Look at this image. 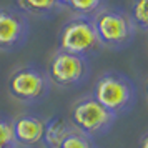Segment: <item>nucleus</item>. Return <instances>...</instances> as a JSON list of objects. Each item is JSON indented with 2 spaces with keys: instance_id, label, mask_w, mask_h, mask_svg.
Returning <instances> with one entry per match:
<instances>
[{
  "instance_id": "nucleus-1",
  "label": "nucleus",
  "mask_w": 148,
  "mask_h": 148,
  "mask_svg": "<svg viewBox=\"0 0 148 148\" xmlns=\"http://www.w3.org/2000/svg\"><path fill=\"white\" fill-rule=\"evenodd\" d=\"M92 97L112 115L121 116L133 110L138 100V92L128 75L108 70L97 78Z\"/></svg>"
},
{
  "instance_id": "nucleus-2",
  "label": "nucleus",
  "mask_w": 148,
  "mask_h": 148,
  "mask_svg": "<svg viewBox=\"0 0 148 148\" xmlns=\"http://www.w3.org/2000/svg\"><path fill=\"white\" fill-rule=\"evenodd\" d=\"M93 18V27L101 47L123 50L135 40L136 28L127 10L121 7H105Z\"/></svg>"
},
{
  "instance_id": "nucleus-3",
  "label": "nucleus",
  "mask_w": 148,
  "mask_h": 148,
  "mask_svg": "<svg viewBox=\"0 0 148 148\" xmlns=\"http://www.w3.org/2000/svg\"><path fill=\"white\" fill-rule=\"evenodd\" d=\"M100 42L97 37L92 17H78L65 22L58 35V50L78 55L82 58H92L100 52Z\"/></svg>"
},
{
  "instance_id": "nucleus-4",
  "label": "nucleus",
  "mask_w": 148,
  "mask_h": 148,
  "mask_svg": "<svg viewBox=\"0 0 148 148\" xmlns=\"http://www.w3.org/2000/svg\"><path fill=\"white\" fill-rule=\"evenodd\" d=\"M115 120V115H112L103 105H100L92 95H88L72 105L68 121L75 130L82 132L83 135L90 138H98L110 132Z\"/></svg>"
},
{
  "instance_id": "nucleus-5",
  "label": "nucleus",
  "mask_w": 148,
  "mask_h": 148,
  "mask_svg": "<svg viewBox=\"0 0 148 148\" xmlns=\"http://www.w3.org/2000/svg\"><path fill=\"white\" fill-rule=\"evenodd\" d=\"M8 93L22 103H37L47 98L50 80L47 73L37 65H25L14 70L7 82Z\"/></svg>"
},
{
  "instance_id": "nucleus-6",
  "label": "nucleus",
  "mask_w": 148,
  "mask_h": 148,
  "mask_svg": "<svg viewBox=\"0 0 148 148\" xmlns=\"http://www.w3.org/2000/svg\"><path fill=\"white\" fill-rule=\"evenodd\" d=\"M90 75V65L87 58L57 50L47 65V77L53 85L60 88L78 87L87 82Z\"/></svg>"
},
{
  "instance_id": "nucleus-7",
  "label": "nucleus",
  "mask_w": 148,
  "mask_h": 148,
  "mask_svg": "<svg viewBox=\"0 0 148 148\" xmlns=\"http://www.w3.org/2000/svg\"><path fill=\"white\" fill-rule=\"evenodd\" d=\"M30 23L27 15L17 7H0V50L17 52L28 40Z\"/></svg>"
},
{
  "instance_id": "nucleus-8",
  "label": "nucleus",
  "mask_w": 148,
  "mask_h": 148,
  "mask_svg": "<svg viewBox=\"0 0 148 148\" xmlns=\"http://www.w3.org/2000/svg\"><path fill=\"white\" fill-rule=\"evenodd\" d=\"M14 123V136L17 147H38L43 143V132H45V120L32 113H23L17 116Z\"/></svg>"
},
{
  "instance_id": "nucleus-9",
  "label": "nucleus",
  "mask_w": 148,
  "mask_h": 148,
  "mask_svg": "<svg viewBox=\"0 0 148 148\" xmlns=\"http://www.w3.org/2000/svg\"><path fill=\"white\" fill-rule=\"evenodd\" d=\"M73 132L70 121L62 116H52L45 120V132H43V145L47 148H60L63 140Z\"/></svg>"
},
{
  "instance_id": "nucleus-10",
  "label": "nucleus",
  "mask_w": 148,
  "mask_h": 148,
  "mask_svg": "<svg viewBox=\"0 0 148 148\" xmlns=\"http://www.w3.org/2000/svg\"><path fill=\"white\" fill-rule=\"evenodd\" d=\"M17 8L22 10L25 15L38 17V18H48L58 14L60 3L58 0H15Z\"/></svg>"
},
{
  "instance_id": "nucleus-11",
  "label": "nucleus",
  "mask_w": 148,
  "mask_h": 148,
  "mask_svg": "<svg viewBox=\"0 0 148 148\" xmlns=\"http://www.w3.org/2000/svg\"><path fill=\"white\" fill-rule=\"evenodd\" d=\"M107 7V0H70L68 7L78 17H93Z\"/></svg>"
},
{
  "instance_id": "nucleus-12",
  "label": "nucleus",
  "mask_w": 148,
  "mask_h": 148,
  "mask_svg": "<svg viewBox=\"0 0 148 148\" xmlns=\"http://www.w3.org/2000/svg\"><path fill=\"white\" fill-rule=\"evenodd\" d=\"M128 15L136 30L148 34V0H133L128 10Z\"/></svg>"
},
{
  "instance_id": "nucleus-13",
  "label": "nucleus",
  "mask_w": 148,
  "mask_h": 148,
  "mask_svg": "<svg viewBox=\"0 0 148 148\" xmlns=\"http://www.w3.org/2000/svg\"><path fill=\"white\" fill-rule=\"evenodd\" d=\"M0 148H18L15 143L12 118L5 115H0Z\"/></svg>"
},
{
  "instance_id": "nucleus-14",
  "label": "nucleus",
  "mask_w": 148,
  "mask_h": 148,
  "mask_svg": "<svg viewBox=\"0 0 148 148\" xmlns=\"http://www.w3.org/2000/svg\"><path fill=\"white\" fill-rule=\"evenodd\" d=\"M60 148H97V147H95L93 138H90V136L83 135L82 132L73 128V132L63 140Z\"/></svg>"
},
{
  "instance_id": "nucleus-15",
  "label": "nucleus",
  "mask_w": 148,
  "mask_h": 148,
  "mask_svg": "<svg viewBox=\"0 0 148 148\" xmlns=\"http://www.w3.org/2000/svg\"><path fill=\"white\" fill-rule=\"evenodd\" d=\"M140 148H148V133L141 138V141H140Z\"/></svg>"
},
{
  "instance_id": "nucleus-16",
  "label": "nucleus",
  "mask_w": 148,
  "mask_h": 148,
  "mask_svg": "<svg viewBox=\"0 0 148 148\" xmlns=\"http://www.w3.org/2000/svg\"><path fill=\"white\" fill-rule=\"evenodd\" d=\"M68 2H70V0H58V3H60L62 8H63V7H68Z\"/></svg>"
},
{
  "instance_id": "nucleus-17",
  "label": "nucleus",
  "mask_w": 148,
  "mask_h": 148,
  "mask_svg": "<svg viewBox=\"0 0 148 148\" xmlns=\"http://www.w3.org/2000/svg\"><path fill=\"white\" fill-rule=\"evenodd\" d=\"M145 92H147V98H148V82H147V85H145Z\"/></svg>"
}]
</instances>
